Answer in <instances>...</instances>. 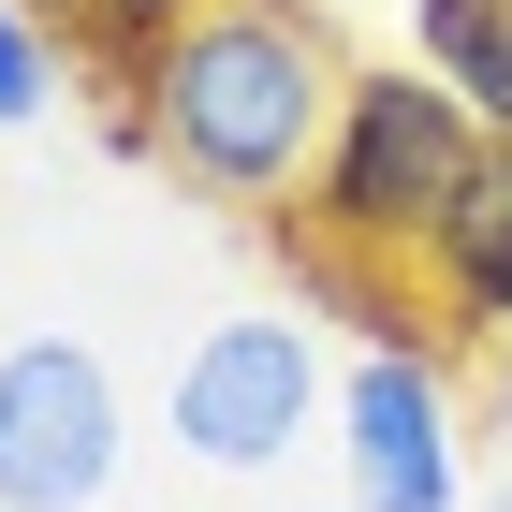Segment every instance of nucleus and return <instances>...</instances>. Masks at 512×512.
Listing matches in <instances>:
<instances>
[{"label": "nucleus", "mask_w": 512, "mask_h": 512, "mask_svg": "<svg viewBox=\"0 0 512 512\" xmlns=\"http://www.w3.org/2000/svg\"><path fill=\"white\" fill-rule=\"evenodd\" d=\"M337 103H352V59L322 44L308 0H205L161 44V74L132 88L118 132L147 161H176L191 191H220V205H293L322 132H337Z\"/></svg>", "instance_id": "nucleus-1"}, {"label": "nucleus", "mask_w": 512, "mask_h": 512, "mask_svg": "<svg viewBox=\"0 0 512 512\" xmlns=\"http://www.w3.org/2000/svg\"><path fill=\"white\" fill-rule=\"evenodd\" d=\"M483 176V118L454 103L439 74H352V103H337V132H322L308 191L278 205V235H308L322 264H425L439 220H454V191Z\"/></svg>", "instance_id": "nucleus-2"}, {"label": "nucleus", "mask_w": 512, "mask_h": 512, "mask_svg": "<svg viewBox=\"0 0 512 512\" xmlns=\"http://www.w3.org/2000/svg\"><path fill=\"white\" fill-rule=\"evenodd\" d=\"M132 454V410L88 337H15L0 352V512H88Z\"/></svg>", "instance_id": "nucleus-3"}, {"label": "nucleus", "mask_w": 512, "mask_h": 512, "mask_svg": "<svg viewBox=\"0 0 512 512\" xmlns=\"http://www.w3.org/2000/svg\"><path fill=\"white\" fill-rule=\"evenodd\" d=\"M322 410H337V381H322L308 322H205L176 352V439L205 469H278Z\"/></svg>", "instance_id": "nucleus-4"}, {"label": "nucleus", "mask_w": 512, "mask_h": 512, "mask_svg": "<svg viewBox=\"0 0 512 512\" xmlns=\"http://www.w3.org/2000/svg\"><path fill=\"white\" fill-rule=\"evenodd\" d=\"M337 469H352V512H454L469 410H454V366L425 337L410 352H352V381H337Z\"/></svg>", "instance_id": "nucleus-5"}, {"label": "nucleus", "mask_w": 512, "mask_h": 512, "mask_svg": "<svg viewBox=\"0 0 512 512\" xmlns=\"http://www.w3.org/2000/svg\"><path fill=\"white\" fill-rule=\"evenodd\" d=\"M425 293L469 337H512V147H483V176L454 191V220H439V249H425Z\"/></svg>", "instance_id": "nucleus-6"}, {"label": "nucleus", "mask_w": 512, "mask_h": 512, "mask_svg": "<svg viewBox=\"0 0 512 512\" xmlns=\"http://www.w3.org/2000/svg\"><path fill=\"white\" fill-rule=\"evenodd\" d=\"M425 30V74L483 118V147H512V0H410Z\"/></svg>", "instance_id": "nucleus-7"}, {"label": "nucleus", "mask_w": 512, "mask_h": 512, "mask_svg": "<svg viewBox=\"0 0 512 512\" xmlns=\"http://www.w3.org/2000/svg\"><path fill=\"white\" fill-rule=\"evenodd\" d=\"M30 15H44V30H59V44H74L88 74H118V88H147V74H161V44L191 30L205 0H30Z\"/></svg>", "instance_id": "nucleus-8"}, {"label": "nucleus", "mask_w": 512, "mask_h": 512, "mask_svg": "<svg viewBox=\"0 0 512 512\" xmlns=\"http://www.w3.org/2000/svg\"><path fill=\"white\" fill-rule=\"evenodd\" d=\"M44 103H59V30L30 0H0V132H30Z\"/></svg>", "instance_id": "nucleus-9"}, {"label": "nucleus", "mask_w": 512, "mask_h": 512, "mask_svg": "<svg viewBox=\"0 0 512 512\" xmlns=\"http://www.w3.org/2000/svg\"><path fill=\"white\" fill-rule=\"evenodd\" d=\"M498 410H512V337H498Z\"/></svg>", "instance_id": "nucleus-10"}, {"label": "nucleus", "mask_w": 512, "mask_h": 512, "mask_svg": "<svg viewBox=\"0 0 512 512\" xmlns=\"http://www.w3.org/2000/svg\"><path fill=\"white\" fill-rule=\"evenodd\" d=\"M337 512H352V498H337Z\"/></svg>", "instance_id": "nucleus-11"}]
</instances>
